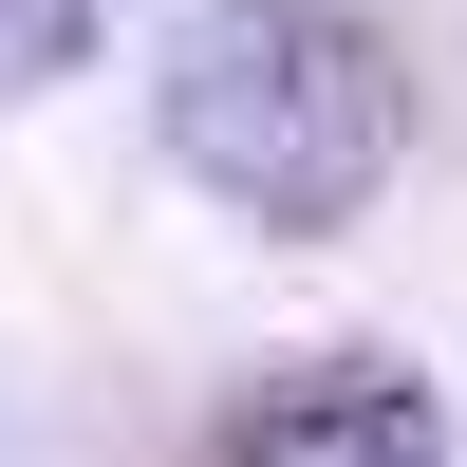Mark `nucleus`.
Returning <instances> with one entry per match:
<instances>
[{
  "mask_svg": "<svg viewBox=\"0 0 467 467\" xmlns=\"http://www.w3.org/2000/svg\"><path fill=\"white\" fill-rule=\"evenodd\" d=\"M411 150V75L337 0H206L169 37V169L244 224H356Z\"/></svg>",
  "mask_w": 467,
  "mask_h": 467,
  "instance_id": "f257e3e1",
  "label": "nucleus"
},
{
  "mask_svg": "<svg viewBox=\"0 0 467 467\" xmlns=\"http://www.w3.org/2000/svg\"><path fill=\"white\" fill-rule=\"evenodd\" d=\"M206 467H449V411L411 393V374H299V393H262Z\"/></svg>",
  "mask_w": 467,
  "mask_h": 467,
  "instance_id": "f03ea898",
  "label": "nucleus"
},
{
  "mask_svg": "<svg viewBox=\"0 0 467 467\" xmlns=\"http://www.w3.org/2000/svg\"><path fill=\"white\" fill-rule=\"evenodd\" d=\"M75 57H94V0H0V94H37Z\"/></svg>",
  "mask_w": 467,
  "mask_h": 467,
  "instance_id": "7ed1b4c3",
  "label": "nucleus"
}]
</instances>
